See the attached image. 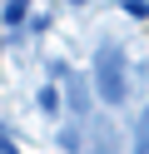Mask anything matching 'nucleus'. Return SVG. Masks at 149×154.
Listing matches in <instances>:
<instances>
[{
    "instance_id": "f257e3e1",
    "label": "nucleus",
    "mask_w": 149,
    "mask_h": 154,
    "mask_svg": "<svg viewBox=\"0 0 149 154\" xmlns=\"http://www.w3.org/2000/svg\"><path fill=\"white\" fill-rule=\"evenodd\" d=\"M89 65H95V90L104 94V104H124V55H119V45L104 40Z\"/></svg>"
},
{
    "instance_id": "f03ea898",
    "label": "nucleus",
    "mask_w": 149,
    "mask_h": 154,
    "mask_svg": "<svg viewBox=\"0 0 149 154\" xmlns=\"http://www.w3.org/2000/svg\"><path fill=\"white\" fill-rule=\"evenodd\" d=\"M25 10H30V0H5V10H0V20L15 30V25H25Z\"/></svg>"
},
{
    "instance_id": "7ed1b4c3",
    "label": "nucleus",
    "mask_w": 149,
    "mask_h": 154,
    "mask_svg": "<svg viewBox=\"0 0 149 154\" xmlns=\"http://www.w3.org/2000/svg\"><path fill=\"white\" fill-rule=\"evenodd\" d=\"M40 109H45V114L60 109V90H55V85H45V90H40Z\"/></svg>"
},
{
    "instance_id": "20e7f679",
    "label": "nucleus",
    "mask_w": 149,
    "mask_h": 154,
    "mask_svg": "<svg viewBox=\"0 0 149 154\" xmlns=\"http://www.w3.org/2000/svg\"><path fill=\"white\" fill-rule=\"evenodd\" d=\"M124 15L129 20H149V0H124Z\"/></svg>"
},
{
    "instance_id": "39448f33",
    "label": "nucleus",
    "mask_w": 149,
    "mask_h": 154,
    "mask_svg": "<svg viewBox=\"0 0 149 154\" xmlns=\"http://www.w3.org/2000/svg\"><path fill=\"white\" fill-rule=\"evenodd\" d=\"M0 154H15V144H10V139H5V134H0Z\"/></svg>"
}]
</instances>
